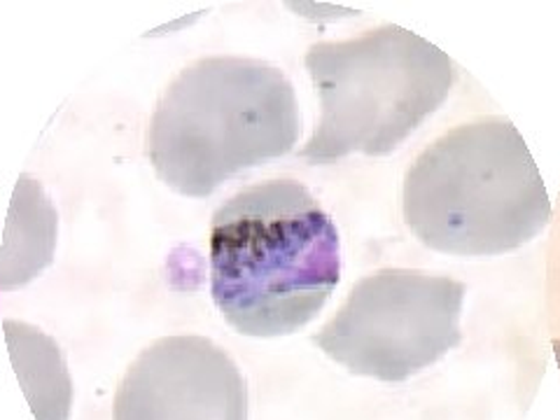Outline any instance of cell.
Masks as SVG:
<instances>
[{
	"mask_svg": "<svg viewBox=\"0 0 560 420\" xmlns=\"http://www.w3.org/2000/svg\"><path fill=\"white\" fill-rule=\"evenodd\" d=\"M113 420H248V388L218 343L164 337L140 350L121 376Z\"/></svg>",
	"mask_w": 560,
	"mask_h": 420,
	"instance_id": "cell-6",
	"label": "cell"
},
{
	"mask_svg": "<svg viewBox=\"0 0 560 420\" xmlns=\"http://www.w3.org/2000/svg\"><path fill=\"white\" fill-rule=\"evenodd\" d=\"M553 348H556V358H558V364H560V341H556Z\"/></svg>",
	"mask_w": 560,
	"mask_h": 420,
	"instance_id": "cell-9",
	"label": "cell"
},
{
	"mask_svg": "<svg viewBox=\"0 0 560 420\" xmlns=\"http://www.w3.org/2000/svg\"><path fill=\"white\" fill-rule=\"evenodd\" d=\"M302 133L294 86L280 68L206 57L164 90L145 131V154L168 189L206 199L234 175L294 150Z\"/></svg>",
	"mask_w": 560,
	"mask_h": 420,
	"instance_id": "cell-2",
	"label": "cell"
},
{
	"mask_svg": "<svg viewBox=\"0 0 560 420\" xmlns=\"http://www.w3.org/2000/svg\"><path fill=\"white\" fill-rule=\"evenodd\" d=\"M59 213L40 180L22 173L8 208L0 245V290H16L38 278L57 253Z\"/></svg>",
	"mask_w": 560,
	"mask_h": 420,
	"instance_id": "cell-7",
	"label": "cell"
},
{
	"mask_svg": "<svg viewBox=\"0 0 560 420\" xmlns=\"http://www.w3.org/2000/svg\"><path fill=\"white\" fill-rule=\"evenodd\" d=\"M304 66L320 96V121L300 152L311 164L395 152L442 108L455 82L448 55L393 24L315 43Z\"/></svg>",
	"mask_w": 560,
	"mask_h": 420,
	"instance_id": "cell-4",
	"label": "cell"
},
{
	"mask_svg": "<svg viewBox=\"0 0 560 420\" xmlns=\"http://www.w3.org/2000/svg\"><path fill=\"white\" fill-rule=\"evenodd\" d=\"M465 285L416 269H381L350 290L313 343L350 374L401 383L460 343Z\"/></svg>",
	"mask_w": 560,
	"mask_h": 420,
	"instance_id": "cell-5",
	"label": "cell"
},
{
	"mask_svg": "<svg viewBox=\"0 0 560 420\" xmlns=\"http://www.w3.org/2000/svg\"><path fill=\"white\" fill-rule=\"evenodd\" d=\"M339 278V230L302 183L245 187L215 210L210 296L238 335L273 339L304 329Z\"/></svg>",
	"mask_w": 560,
	"mask_h": 420,
	"instance_id": "cell-1",
	"label": "cell"
},
{
	"mask_svg": "<svg viewBox=\"0 0 560 420\" xmlns=\"http://www.w3.org/2000/svg\"><path fill=\"white\" fill-rule=\"evenodd\" d=\"M5 343L22 393L38 420H68L73 381L59 343L24 320H5Z\"/></svg>",
	"mask_w": 560,
	"mask_h": 420,
	"instance_id": "cell-8",
	"label": "cell"
},
{
	"mask_svg": "<svg viewBox=\"0 0 560 420\" xmlns=\"http://www.w3.org/2000/svg\"><path fill=\"white\" fill-rule=\"evenodd\" d=\"M401 210L420 243L455 257L512 253L551 220L541 173L504 117L434 140L407 171Z\"/></svg>",
	"mask_w": 560,
	"mask_h": 420,
	"instance_id": "cell-3",
	"label": "cell"
}]
</instances>
